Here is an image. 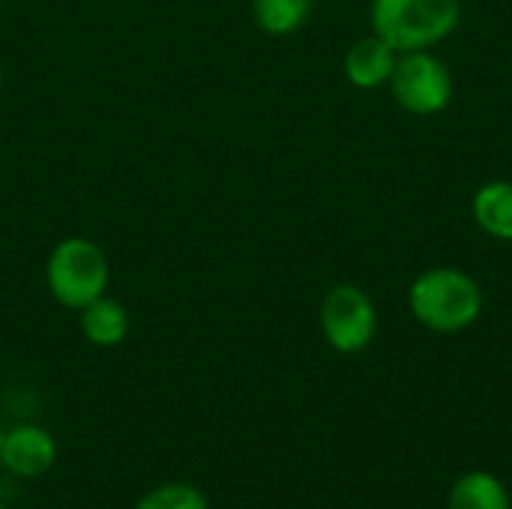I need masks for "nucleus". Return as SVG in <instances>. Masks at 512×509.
<instances>
[{"instance_id": "nucleus-9", "label": "nucleus", "mask_w": 512, "mask_h": 509, "mask_svg": "<svg viewBox=\"0 0 512 509\" xmlns=\"http://www.w3.org/2000/svg\"><path fill=\"white\" fill-rule=\"evenodd\" d=\"M474 222L495 240L512 243V183L510 180H492L483 183L471 201Z\"/></svg>"}, {"instance_id": "nucleus-12", "label": "nucleus", "mask_w": 512, "mask_h": 509, "mask_svg": "<svg viewBox=\"0 0 512 509\" xmlns=\"http://www.w3.org/2000/svg\"><path fill=\"white\" fill-rule=\"evenodd\" d=\"M135 509H210V501L192 483H162L150 489Z\"/></svg>"}, {"instance_id": "nucleus-3", "label": "nucleus", "mask_w": 512, "mask_h": 509, "mask_svg": "<svg viewBox=\"0 0 512 509\" xmlns=\"http://www.w3.org/2000/svg\"><path fill=\"white\" fill-rule=\"evenodd\" d=\"M108 282V255L90 237H63L45 261L48 294L69 312H81L93 300L105 297Z\"/></svg>"}, {"instance_id": "nucleus-8", "label": "nucleus", "mask_w": 512, "mask_h": 509, "mask_svg": "<svg viewBox=\"0 0 512 509\" xmlns=\"http://www.w3.org/2000/svg\"><path fill=\"white\" fill-rule=\"evenodd\" d=\"M81 336L96 348H117L129 336V312L114 297H99L78 312Z\"/></svg>"}, {"instance_id": "nucleus-11", "label": "nucleus", "mask_w": 512, "mask_h": 509, "mask_svg": "<svg viewBox=\"0 0 512 509\" xmlns=\"http://www.w3.org/2000/svg\"><path fill=\"white\" fill-rule=\"evenodd\" d=\"M312 6L315 0H252V15L264 33L291 36L309 21Z\"/></svg>"}, {"instance_id": "nucleus-7", "label": "nucleus", "mask_w": 512, "mask_h": 509, "mask_svg": "<svg viewBox=\"0 0 512 509\" xmlns=\"http://www.w3.org/2000/svg\"><path fill=\"white\" fill-rule=\"evenodd\" d=\"M399 51L384 42L378 33H369L363 39H357L348 54H345V78L357 87V90H375L384 87L393 75Z\"/></svg>"}, {"instance_id": "nucleus-5", "label": "nucleus", "mask_w": 512, "mask_h": 509, "mask_svg": "<svg viewBox=\"0 0 512 509\" xmlns=\"http://www.w3.org/2000/svg\"><path fill=\"white\" fill-rule=\"evenodd\" d=\"M321 333L339 354H360L378 333V309L360 285H333L321 300Z\"/></svg>"}, {"instance_id": "nucleus-14", "label": "nucleus", "mask_w": 512, "mask_h": 509, "mask_svg": "<svg viewBox=\"0 0 512 509\" xmlns=\"http://www.w3.org/2000/svg\"><path fill=\"white\" fill-rule=\"evenodd\" d=\"M0 444H3V429H0Z\"/></svg>"}, {"instance_id": "nucleus-1", "label": "nucleus", "mask_w": 512, "mask_h": 509, "mask_svg": "<svg viewBox=\"0 0 512 509\" xmlns=\"http://www.w3.org/2000/svg\"><path fill=\"white\" fill-rule=\"evenodd\" d=\"M411 315L432 333H462L483 312V288L459 267H432L411 282Z\"/></svg>"}, {"instance_id": "nucleus-4", "label": "nucleus", "mask_w": 512, "mask_h": 509, "mask_svg": "<svg viewBox=\"0 0 512 509\" xmlns=\"http://www.w3.org/2000/svg\"><path fill=\"white\" fill-rule=\"evenodd\" d=\"M387 84H390L399 108H405L408 114H417V117L441 114L453 99L450 66L429 48L402 51L396 57V66H393V75Z\"/></svg>"}, {"instance_id": "nucleus-2", "label": "nucleus", "mask_w": 512, "mask_h": 509, "mask_svg": "<svg viewBox=\"0 0 512 509\" xmlns=\"http://www.w3.org/2000/svg\"><path fill=\"white\" fill-rule=\"evenodd\" d=\"M372 33L402 51L444 42L462 18L459 0H372Z\"/></svg>"}, {"instance_id": "nucleus-6", "label": "nucleus", "mask_w": 512, "mask_h": 509, "mask_svg": "<svg viewBox=\"0 0 512 509\" xmlns=\"http://www.w3.org/2000/svg\"><path fill=\"white\" fill-rule=\"evenodd\" d=\"M57 462V441L48 429L36 423H18L3 432L0 468L21 480L45 477Z\"/></svg>"}, {"instance_id": "nucleus-13", "label": "nucleus", "mask_w": 512, "mask_h": 509, "mask_svg": "<svg viewBox=\"0 0 512 509\" xmlns=\"http://www.w3.org/2000/svg\"><path fill=\"white\" fill-rule=\"evenodd\" d=\"M0 87H3V66H0Z\"/></svg>"}, {"instance_id": "nucleus-10", "label": "nucleus", "mask_w": 512, "mask_h": 509, "mask_svg": "<svg viewBox=\"0 0 512 509\" xmlns=\"http://www.w3.org/2000/svg\"><path fill=\"white\" fill-rule=\"evenodd\" d=\"M450 509H512L507 486L489 471H468L450 489Z\"/></svg>"}, {"instance_id": "nucleus-15", "label": "nucleus", "mask_w": 512, "mask_h": 509, "mask_svg": "<svg viewBox=\"0 0 512 509\" xmlns=\"http://www.w3.org/2000/svg\"><path fill=\"white\" fill-rule=\"evenodd\" d=\"M0 509H6V507H3V501H0Z\"/></svg>"}]
</instances>
